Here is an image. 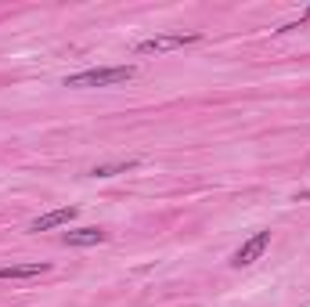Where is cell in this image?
Returning <instances> with one entry per match:
<instances>
[{
  "label": "cell",
  "instance_id": "8",
  "mask_svg": "<svg viewBox=\"0 0 310 307\" xmlns=\"http://www.w3.org/2000/svg\"><path fill=\"white\" fill-rule=\"evenodd\" d=\"M306 15H310V8H306Z\"/></svg>",
  "mask_w": 310,
  "mask_h": 307
},
{
  "label": "cell",
  "instance_id": "6",
  "mask_svg": "<svg viewBox=\"0 0 310 307\" xmlns=\"http://www.w3.org/2000/svg\"><path fill=\"white\" fill-rule=\"evenodd\" d=\"M105 239H108V232H101V228H76V232L61 235L65 246H101Z\"/></svg>",
  "mask_w": 310,
  "mask_h": 307
},
{
  "label": "cell",
  "instance_id": "4",
  "mask_svg": "<svg viewBox=\"0 0 310 307\" xmlns=\"http://www.w3.org/2000/svg\"><path fill=\"white\" fill-rule=\"evenodd\" d=\"M76 213V206H61V210H51V213H44V217H36V220H29V232L33 235H40V232H51V228H61V224H69Z\"/></svg>",
  "mask_w": 310,
  "mask_h": 307
},
{
  "label": "cell",
  "instance_id": "1",
  "mask_svg": "<svg viewBox=\"0 0 310 307\" xmlns=\"http://www.w3.org/2000/svg\"><path fill=\"white\" fill-rule=\"evenodd\" d=\"M137 69L134 65H112V69H83V72H72L65 76V87H115V83H127L134 80Z\"/></svg>",
  "mask_w": 310,
  "mask_h": 307
},
{
  "label": "cell",
  "instance_id": "5",
  "mask_svg": "<svg viewBox=\"0 0 310 307\" xmlns=\"http://www.w3.org/2000/svg\"><path fill=\"white\" fill-rule=\"evenodd\" d=\"M51 264L47 260H29V264H4L0 267V278H36V275H47Z\"/></svg>",
  "mask_w": 310,
  "mask_h": 307
},
{
  "label": "cell",
  "instance_id": "3",
  "mask_svg": "<svg viewBox=\"0 0 310 307\" xmlns=\"http://www.w3.org/2000/svg\"><path fill=\"white\" fill-rule=\"evenodd\" d=\"M270 246V228H263V232H256L253 239H245L235 253H231V267H249L256 257H263V249Z\"/></svg>",
  "mask_w": 310,
  "mask_h": 307
},
{
  "label": "cell",
  "instance_id": "7",
  "mask_svg": "<svg viewBox=\"0 0 310 307\" xmlns=\"http://www.w3.org/2000/svg\"><path fill=\"white\" fill-rule=\"evenodd\" d=\"M137 166V159H123V163H101V166H94L90 170V177H115V174H127V170H134Z\"/></svg>",
  "mask_w": 310,
  "mask_h": 307
},
{
  "label": "cell",
  "instance_id": "2",
  "mask_svg": "<svg viewBox=\"0 0 310 307\" xmlns=\"http://www.w3.org/2000/svg\"><path fill=\"white\" fill-rule=\"evenodd\" d=\"M202 33H163V36H151V40H141L134 51L137 54H163V51H177L184 44H199Z\"/></svg>",
  "mask_w": 310,
  "mask_h": 307
}]
</instances>
